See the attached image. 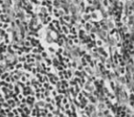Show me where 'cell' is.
<instances>
[{"label": "cell", "mask_w": 134, "mask_h": 117, "mask_svg": "<svg viewBox=\"0 0 134 117\" xmlns=\"http://www.w3.org/2000/svg\"><path fill=\"white\" fill-rule=\"evenodd\" d=\"M98 46L102 45V41H98Z\"/></svg>", "instance_id": "cell-1"}, {"label": "cell", "mask_w": 134, "mask_h": 117, "mask_svg": "<svg viewBox=\"0 0 134 117\" xmlns=\"http://www.w3.org/2000/svg\"><path fill=\"white\" fill-rule=\"evenodd\" d=\"M20 67H22V64H18L17 66V68H20Z\"/></svg>", "instance_id": "cell-2"}, {"label": "cell", "mask_w": 134, "mask_h": 117, "mask_svg": "<svg viewBox=\"0 0 134 117\" xmlns=\"http://www.w3.org/2000/svg\"><path fill=\"white\" fill-rule=\"evenodd\" d=\"M37 51H38L37 49H33V53H37Z\"/></svg>", "instance_id": "cell-3"}, {"label": "cell", "mask_w": 134, "mask_h": 117, "mask_svg": "<svg viewBox=\"0 0 134 117\" xmlns=\"http://www.w3.org/2000/svg\"><path fill=\"white\" fill-rule=\"evenodd\" d=\"M26 45L29 46V45H30V42H28V41H26Z\"/></svg>", "instance_id": "cell-4"}]
</instances>
